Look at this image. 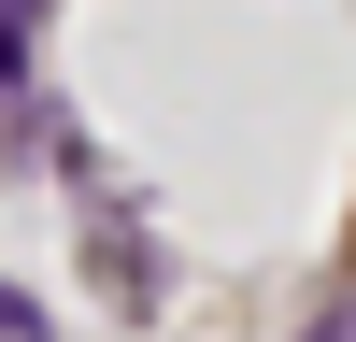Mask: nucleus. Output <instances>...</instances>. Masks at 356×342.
<instances>
[{
  "instance_id": "1",
  "label": "nucleus",
  "mask_w": 356,
  "mask_h": 342,
  "mask_svg": "<svg viewBox=\"0 0 356 342\" xmlns=\"http://www.w3.org/2000/svg\"><path fill=\"white\" fill-rule=\"evenodd\" d=\"M0 342H43V300L29 285H0Z\"/></svg>"
},
{
  "instance_id": "2",
  "label": "nucleus",
  "mask_w": 356,
  "mask_h": 342,
  "mask_svg": "<svg viewBox=\"0 0 356 342\" xmlns=\"http://www.w3.org/2000/svg\"><path fill=\"white\" fill-rule=\"evenodd\" d=\"M29 72V0H0V86Z\"/></svg>"
},
{
  "instance_id": "3",
  "label": "nucleus",
  "mask_w": 356,
  "mask_h": 342,
  "mask_svg": "<svg viewBox=\"0 0 356 342\" xmlns=\"http://www.w3.org/2000/svg\"><path fill=\"white\" fill-rule=\"evenodd\" d=\"M314 342H342V328H314Z\"/></svg>"
}]
</instances>
